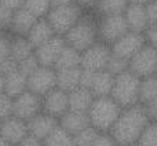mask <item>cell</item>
<instances>
[{
    "instance_id": "cell-1",
    "label": "cell",
    "mask_w": 157,
    "mask_h": 146,
    "mask_svg": "<svg viewBox=\"0 0 157 146\" xmlns=\"http://www.w3.org/2000/svg\"><path fill=\"white\" fill-rule=\"evenodd\" d=\"M149 123V117L146 116L142 105L138 102L132 106L121 109L119 117L109 128L108 134L119 146L132 145Z\"/></svg>"
},
{
    "instance_id": "cell-2",
    "label": "cell",
    "mask_w": 157,
    "mask_h": 146,
    "mask_svg": "<svg viewBox=\"0 0 157 146\" xmlns=\"http://www.w3.org/2000/svg\"><path fill=\"white\" fill-rule=\"evenodd\" d=\"M68 46L73 47L78 52L84 51L98 41V19L92 14H81L76 24L62 36Z\"/></svg>"
},
{
    "instance_id": "cell-3",
    "label": "cell",
    "mask_w": 157,
    "mask_h": 146,
    "mask_svg": "<svg viewBox=\"0 0 157 146\" xmlns=\"http://www.w3.org/2000/svg\"><path fill=\"white\" fill-rule=\"evenodd\" d=\"M120 112L121 108L108 95V97L94 98L87 110V116L91 127H94L99 133H108L109 128L119 117Z\"/></svg>"
},
{
    "instance_id": "cell-4",
    "label": "cell",
    "mask_w": 157,
    "mask_h": 146,
    "mask_svg": "<svg viewBox=\"0 0 157 146\" xmlns=\"http://www.w3.org/2000/svg\"><path fill=\"white\" fill-rule=\"evenodd\" d=\"M139 84H141V79L127 69L114 76L109 97L121 109L132 106L138 103Z\"/></svg>"
},
{
    "instance_id": "cell-5",
    "label": "cell",
    "mask_w": 157,
    "mask_h": 146,
    "mask_svg": "<svg viewBox=\"0 0 157 146\" xmlns=\"http://www.w3.org/2000/svg\"><path fill=\"white\" fill-rule=\"evenodd\" d=\"M83 14V8L76 3H69V4L57 6V7H51L48 13L46 14L44 18L52 28L55 35L63 36L81 17Z\"/></svg>"
},
{
    "instance_id": "cell-6",
    "label": "cell",
    "mask_w": 157,
    "mask_h": 146,
    "mask_svg": "<svg viewBox=\"0 0 157 146\" xmlns=\"http://www.w3.org/2000/svg\"><path fill=\"white\" fill-rule=\"evenodd\" d=\"M128 71L139 79L156 75L157 71V51L156 47L145 44L138 52L128 60Z\"/></svg>"
},
{
    "instance_id": "cell-7",
    "label": "cell",
    "mask_w": 157,
    "mask_h": 146,
    "mask_svg": "<svg viewBox=\"0 0 157 146\" xmlns=\"http://www.w3.org/2000/svg\"><path fill=\"white\" fill-rule=\"evenodd\" d=\"M110 58V46L95 41L92 46L80 52V68L91 72L105 71Z\"/></svg>"
},
{
    "instance_id": "cell-8",
    "label": "cell",
    "mask_w": 157,
    "mask_h": 146,
    "mask_svg": "<svg viewBox=\"0 0 157 146\" xmlns=\"http://www.w3.org/2000/svg\"><path fill=\"white\" fill-rule=\"evenodd\" d=\"M127 32L128 28L123 14L102 15L98 21V39L108 46L114 43L117 39H120Z\"/></svg>"
},
{
    "instance_id": "cell-9",
    "label": "cell",
    "mask_w": 157,
    "mask_h": 146,
    "mask_svg": "<svg viewBox=\"0 0 157 146\" xmlns=\"http://www.w3.org/2000/svg\"><path fill=\"white\" fill-rule=\"evenodd\" d=\"M55 87H57V80H55V71L52 68L39 66L35 72L26 77L28 91L33 92L40 98Z\"/></svg>"
},
{
    "instance_id": "cell-10",
    "label": "cell",
    "mask_w": 157,
    "mask_h": 146,
    "mask_svg": "<svg viewBox=\"0 0 157 146\" xmlns=\"http://www.w3.org/2000/svg\"><path fill=\"white\" fill-rule=\"evenodd\" d=\"M145 44H146V41H145V37L142 33L128 30L120 39H117L114 43L110 44V54L114 55V57H119L128 61Z\"/></svg>"
},
{
    "instance_id": "cell-11",
    "label": "cell",
    "mask_w": 157,
    "mask_h": 146,
    "mask_svg": "<svg viewBox=\"0 0 157 146\" xmlns=\"http://www.w3.org/2000/svg\"><path fill=\"white\" fill-rule=\"evenodd\" d=\"M41 112V98L30 91H24L22 94L13 98V116L28 121Z\"/></svg>"
},
{
    "instance_id": "cell-12",
    "label": "cell",
    "mask_w": 157,
    "mask_h": 146,
    "mask_svg": "<svg viewBox=\"0 0 157 146\" xmlns=\"http://www.w3.org/2000/svg\"><path fill=\"white\" fill-rule=\"evenodd\" d=\"M65 40L61 35H54L51 39H48L47 41H44L43 44H40L39 47H36L33 50L36 60H37L40 66H47V68H52L57 61L59 52L62 51V48L65 47Z\"/></svg>"
},
{
    "instance_id": "cell-13",
    "label": "cell",
    "mask_w": 157,
    "mask_h": 146,
    "mask_svg": "<svg viewBox=\"0 0 157 146\" xmlns=\"http://www.w3.org/2000/svg\"><path fill=\"white\" fill-rule=\"evenodd\" d=\"M26 121L15 116H10L0 121V136L10 146L19 145V142L28 135Z\"/></svg>"
},
{
    "instance_id": "cell-14",
    "label": "cell",
    "mask_w": 157,
    "mask_h": 146,
    "mask_svg": "<svg viewBox=\"0 0 157 146\" xmlns=\"http://www.w3.org/2000/svg\"><path fill=\"white\" fill-rule=\"evenodd\" d=\"M68 110V92L59 88H52L44 97H41V112L59 119Z\"/></svg>"
},
{
    "instance_id": "cell-15",
    "label": "cell",
    "mask_w": 157,
    "mask_h": 146,
    "mask_svg": "<svg viewBox=\"0 0 157 146\" xmlns=\"http://www.w3.org/2000/svg\"><path fill=\"white\" fill-rule=\"evenodd\" d=\"M57 125H58V119L43 113V112L37 113L36 116H33L32 119H29L26 121L28 133L30 135H33L35 138L40 139V141H43Z\"/></svg>"
},
{
    "instance_id": "cell-16",
    "label": "cell",
    "mask_w": 157,
    "mask_h": 146,
    "mask_svg": "<svg viewBox=\"0 0 157 146\" xmlns=\"http://www.w3.org/2000/svg\"><path fill=\"white\" fill-rule=\"evenodd\" d=\"M123 15H124L128 30H131V32L142 33L149 26L146 13H145V6L128 4L124 13H123Z\"/></svg>"
},
{
    "instance_id": "cell-17",
    "label": "cell",
    "mask_w": 157,
    "mask_h": 146,
    "mask_svg": "<svg viewBox=\"0 0 157 146\" xmlns=\"http://www.w3.org/2000/svg\"><path fill=\"white\" fill-rule=\"evenodd\" d=\"M58 124H59L68 134L75 135V134L80 133L81 130L88 127L90 120H88L87 113H84V112L66 110L65 113L58 119Z\"/></svg>"
},
{
    "instance_id": "cell-18",
    "label": "cell",
    "mask_w": 157,
    "mask_h": 146,
    "mask_svg": "<svg viewBox=\"0 0 157 146\" xmlns=\"http://www.w3.org/2000/svg\"><path fill=\"white\" fill-rule=\"evenodd\" d=\"M37 21V17L33 15L29 10L25 7H19L13 11V18L10 24V32L18 36H26L29 29L33 26V24Z\"/></svg>"
},
{
    "instance_id": "cell-19",
    "label": "cell",
    "mask_w": 157,
    "mask_h": 146,
    "mask_svg": "<svg viewBox=\"0 0 157 146\" xmlns=\"http://www.w3.org/2000/svg\"><path fill=\"white\" fill-rule=\"evenodd\" d=\"M54 30L50 26V24L47 22V19L44 18H37V21L33 24V26L29 29V32L26 33V40L30 43V46L33 47V50L36 47H39L40 44H43L44 41H47L48 39H51L54 36Z\"/></svg>"
},
{
    "instance_id": "cell-20",
    "label": "cell",
    "mask_w": 157,
    "mask_h": 146,
    "mask_svg": "<svg viewBox=\"0 0 157 146\" xmlns=\"http://www.w3.org/2000/svg\"><path fill=\"white\" fill-rule=\"evenodd\" d=\"M92 101H94V95L91 94V91L86 87L78 86L68 92V110L87 113Z\"/></svg>"
},
{
    "instance_id": "cell-21",
    "label": "cell",
    "mask_w": 157,
    "mask_h": 146,
    "mask_svg": "<svg viewBox=\"0 0 157 146\" xmlns=\"http://www.w3.org/2000/svg\"><path fill=\"white\" fill-rule=\"evenodd\" d=\"M113 80H114V76L110 75L108 71L94 72L88 90L91 91V94L94 95V98L108 97V95L110 94L112 86H113Z\"/></svg>"
},
{
    "instance_id": "cell-22",
    "label": "cell",
    "mask_w": 157,
    "mask_h": 146,
    "mask_svg": "<svg viewBox=\"0 0 157 146\" xmlns=\"http://www.w3.org/2000/svg\"><path fill=\"white\" fill-rule=\"evenodd\" d=\"M26 90V76L22 75L18 69L3 76V92L10 98H15Z\"/></svg>"
},
{
    "instance_id": "cell-23",
    "label": "cell",
    "mask_w": 157,
    "mask_h": 146,
    "mask_svg": "<svg viewBox=\"0 0 157 146\" xmlns=\"http://www.w3.org/2000/svg\"><path fill=\"white\" fill-rule=\"evenodd\" d=\"M80 75L81 68H69L55 71V80H57V88L69 92L80 86Z\"/></svg>"
},
{
    "instance_id": "cell-24",
    "label": "cell",
    "mask_w": 157,
    "mask_h": 146,
    "mask_svg": "<svg viewBox=\"0 0 157 146\" xmlns=\"http://www.w3.org/2000/svg\"><path fill=\"white\" fill-rule=\"evenodd\" d=\"M30 54H33V47L25 36L15 35L10 39V57L15 62H21Z\"/></svg>"
},
{
    "instance_id": "cell-25",
    "label": "cell",
    "mask_w": 157,
    "mask_h": 146,
    "mask_svg": "<svg viewBox=\"0 0 157 146\" xmlns=\"http://www.w3.org/2000/svg\"><path fill=\"white\" fill-rule=\"evenodd\" d=\"M80 66V52L75 50L73 47L65 44L62 51L59 52L57 61H55L52 69L59 71V69H69V68H77Z\"/></svg>"
},
{
    "instance_id": "cell-26",
    "label": "cell",
    "mask_w": 157,
    "mask_h": 146,
    "mask_svg": "<svg viewBox=\"0 0 157 146\" xmlns=\"http://www.w3.org/2000/svg\"><path fill=\"white\" fill-rule=\"evenodd\" d=\"M155 99H157V77H156V75L141 79L138 102L141 103V105H144V103H147Z\"/></svg>"
},
{
    "instance_id": "cell-27",
    "label": "cell",
    "mask_w": 157,
    "mask_h": 146,
    "mask_svg": "<svg viewBox=\"0 0 157 146\" xmlns=\"http://www.w3.org/2000/svg\"><path fill=\"white\" fill-rule=\"evenodd\" d=\"M130 4L128 0H98L95 3L94 8L97 13L102 15H116V14H123L127 6Z\"/></svg>"
},
{
    "instance_id": "cell-28",
    "label": "cell",
    "mask_w": 157,
    "mask_h": 146,
    "mask_svg": "<svg viewBox=\"0 0 157 146\" xmlns=\"http://www.w3.org/2000/svg\"><path fill=\"white\" fill-rule=\"evenodd\" d=\"M43 146H73L72 135L68 134L59 124L41 141Z\"/></svg>"
},
{
    "instance_id": "cell-29",
    "label": "cell",
    "mask_w": 157,
    "mask_h": 146,
    "mask_svg": "<svg viewBox=\"0 0 157 146\" xmlns=\"http://www.w3.org/2000/svg\"><path fill=\"white\" fill-rule=\"evenodd\" d=\"M98 135H99V131L88 125L87 128L81 130L80 133L72 135V144L73 146H91Z\"/></svg>"
},
{
    "instance_id": "cell-30",
    "label": "cell",
    "mask_w": 157,
    "mask_h": 146,
    "mask_svg": "<svg viewBox=\"0 0 157 146\" xmlns=\"http://www.w3.org/2000/svg\"><path fill=\"white\" fill-rule=\"evenodd\" d=\"M136 146H157V121H150L135 142Z\"/></svg>"
},
{
    "instance_id": "cell-31",
    "label": "cell",
    "mask_w": 157,
    "mask_h": 146,
    "mask_svg": "<svg viewBox=\"0 0 157 146\" xmlns=\"http://www.w3.org/2000/svg\"><path fill=\"white\" fill-rule=\"evenodd\" d=\"M37 18H43L50 10V0H24V6Z\"/></svg>"
},
{
    "instance_id": "cell-32",
    "label": "cell",
    "mask_w": 157,
    "mask_h": 146,
    "mask_svg": "<svg viewBox=\"0 0 157 146\" xmlns=\"http://www.w3.org/2000/svg\"><path fill=\"white\" fill-rule=\"evenodd\" d=\"M127 69H128V61L123 60V58H119V57H114V55L110 54V58H109V61H108V65H106L105 71H108L110 75L116 76V75H119V73L127 71Z\"/></svg>"
},
{
    "instance_id": "cell-33",
    "label": "cell",
    "mask_w": 157,
    "mask_h": 146,
    "mask_svg": "<svg viewBox=\"0 0 157 146\" xmlns=\"http://www.w3.org/2000/svg\"><path fill=\"white\" fill-rule=\"evenodd\" d=\"M39 62L37 60H36L35 54H30L29 57H26L25 60H22L21 62H18V71L22 73L24 76H29L30 73H33L36 71V69L39 68Z\"/></svg>"
},
{
    "instance_id": "cell-34",
    "label": "cell",
    "mask_w": 157,
    "mask_h": 146,
    "mask_svg": "<svg viewBox=\"0 0 157 146\" xmlns=\"http://www.w3.org/2000/svg\"><path fill=\"white\" fill-rule=\"evenodd\" d=\"M10 116H13V98L2 92L0 94V121Z\"/></svg>"
},
{
    "instance_id": "cell-35",
    "label": "cell",
    "mask_w": 157,
    "mask_h": 146,
    "mask_svg": "<svg viewBox=\"0 0 157 146\" xmlns=\"http://www.w3.org/2000/svg\"><path fill=\"white\" fill-rule=\"evenodd\" d=\"M10 39L6 30H0V62L10 57Z\"/></svg>"
},
{
    "instance_id": "cell-36",
    "label": "cell",
    "mask_w": 157,
    "mask_h": 146,
    "mask_svg": "<svg viewBox=\"0 0 157 146\" xmlns=\"http://www.w3.org/2000/svg\"><path fill=\"white\" fill-rule=\"evenodd\" d=\"M11 18H13V10L4 7L0 4V30H8L10 29Z\"/></svg>"
},
{
    "instance_id": "cell-37",
    "label": "cell",
    "mask_w": 157,
    "mask_h": 146,
    "mask_svg": "<svg viewBox=\"0 0 157 146\" xmlns=\"http://www.w3.org/2000/svg\"><path fill=\"white\" fill-rule=\"evenodd\" d=\"M145 13L149 25H157V0H150L145 4Z\"/></svg>"
},
{
    "instance_id": "cell-38",
    "label": "cell",
    "mask_w": 157,
    "mask_h": 146,
    "mask_svg": "<svg viewBox=\"0 0 157 146\" xmlns=\"http://www.w3.org/2000/svg\"><path fill=\"white\" fill-rule=\"evenodd\" d=\"M17 69H18V62H15L11 57H7L0 62V75L2 76L8 75V73L17 71Z\"/></svg>"
},
{
    "instance_id": "cell-39",
    "label": "cell",
    "mask_w": 157,
    "mask_h": 146,
    "mask_svg": "<svg viewBox=\"0 0 157 146\" xmlns=\"http://www.w3.org/2000/svg\"><path fill=\"white\" fill-rule=\"evenodd\" d=\"M142 35H144L146 44L156 47V43H157V25H149V26L142 32Z\"/></svg>"
},
{
    "instance_id": "cell-40",
    "label": "cell",
    "mask_w": 157,
    "mask_h": 146,
    "mask_svg": "<svg viewBox=\"0 0 157 146\" xmlns=\"http://www.w3.org/2000/svg\"><path fill=\"white\" fill-rule=\"evenodd\" d=\"M91 146H119V145L116 144V141L108 133H99V135L97 136V139Z\"/></svg>"
},
{
    "instance_id": "cell-41",
    "label": "cell",
    "mask_w": 157,
    "mask_h": 146,
    "mask_svg": "<svg viewBox=\"0 0 157 146\" xmlns=\"http://www.w3.org/2000/svg\"><path fill=\"white\" fill-rule=\"evenodd\" d=\"M142 108H144L145 113L149 117L150 121H157V99L150 101L147 103H144Z\"/></svg>"
},
{
    "instance_id": "cell-42",
    "label": "cell",
    "mask_w": 157,
    "mask_h": 146,
    "mask_svg": "<svg viewBox=\"0 0 157 146\" xmlns=\"http://www.w3.org/2000/svg\"><path fill=\"white\" fill-rule=\"evenodd\" d=\"M19 145H21V146H43V145H41L40 139L35 138V136L30 135V134H28V135L25 136L21 142H19Z\"/></svg>"
},
{
    "instance_id": "cell-43",
    "label": "cell",
    "mask_w": 157,
    "mask_h": 146,
    "mask_svg": "<svg viewBox=\"0 0 157 146\" xmlns=\"http://www.w3.org/2000/svg\"><path fill=\"white\" fill-rule=\"evenodd\" d=\"M0 4H3L4 7L10 8V10H17V8L24 6V0H0Z\"/></svg>"
},
{
    "instance_id": "cell-44",
    "label": "cell",
    "mask_w": 157,
    "mask_h": 146,
    "mask_svg": "<svg viewBox=\"0 0 157 146\" xmlns=\"http://www.w3.org/2000/svg\"><path fill=\"white\" fill-rule=\"evenodd\" d=\"M98 0H75V3L78 4L81 8H92Z\"/></svg>"
},
{
    "instance_id": "cell-45",
    "label": "cell",
    "mask_w": 157,
    "mask_h": 146,
    "mask_svg": "<svg viewBox=\"0 0 157 146\" xmlns=\"http://www.w3.org/2000/svg\"><path fill=\"white\" fill-rule=\"evenodd\" d=\"M75 0H50V8L51 7H57V6H63V4H69L73 3Z\"/></svg>"
},
{
    "instance_id": "cell-46",
    "label": "cell",
    "mask_w": 157,
    "mask_h": 146,
    "mask_svg": "<svg viewBox=\"0 0 157 146\" xmlns=\"http://www.w3.org/2000/svg\"><path fill=\"white\" fill-rule=\"evenodd\" d=\"M150 0H128L130 4H139V6H145L146 3H149Z\"/></svg>"
},
{
    "instance_id": "cell-47",
    "label": "cell",
    "mask_w": 157,
    "mask_h": 146,
    "mask_svg": "<svg viewBox=\"0 0 157 146\" xmlns=\"http://www.w3.org/2000/svg\"><path fill=\"white\" fill-rule=\"evenodd\" d=\"M0 146H10V145H8V144H7V142H6V141H4V139H3V138H2V136H0Z\"/></svg>"
},
{
    "instance_id": "cell-48",
    "label": "cell",
    "mask_w": 157,
    "mask_h": 146,
    "mask_svg": "<svg viewBox=\"0 0 157 146\" xmlns=\"http://www.w3.org/2000/svg\"><path fill=\"white\" fill-rule=\"evenodd\" d=\"M3 92V76L0 75V94Z\"/></svg>"
},
{
    "instance_id": "cell-49",
    "label": "cell",
    "mask_w": 157,
    "mask_h": 146,
    "mask_svg": "<svg viewBox=\"0 0 157 146\" xmlns=\"http://www.w3.org/2000/svg\"><path fill=\"white\" fill-rule=\"evenodd\" d=\"M127 146H136L135 144H132V145H127Z\"/></svg>"
},
{
    "instance_id": "cell-50",
    "label": "cell",
    "mask_w": 157,
    "mask_h": 146,
    "mask_svg": "<svg viewBox=\"0 0 157 146\" xmlns=\"http://www.w3.org/2000/svg\"><path fill=\"white\" fill-rule=\"evenodd\" d=\"M15 146H21V145H15Z\"/></svg>"
}]
</instances>
